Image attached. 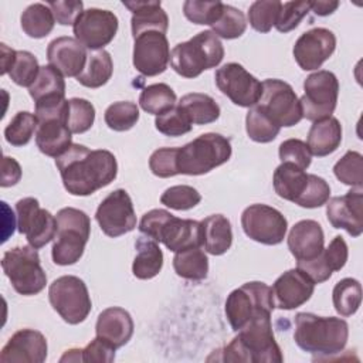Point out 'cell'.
<instances>
[{
	"label": "cell",
	"instance_id": "cell-1",
	"mask_svg": "<svg viewBox=\"0 0 363 363\" xmlns=\"http://www.w3.org/2000/svg\"><path fill=\"white\" fill-rule=\"evenodd\" d=\"M65 190L72 196H89L111 184L118 174L113 153L106 149H94L72 143L55 159Z\"/></svg>",
	"mask_w": 363,
	"mask_h": 363
},
{
	"label": "cell",
	"instance_id": "cell-2",
	"mask_svg": "<svg viewBox=\"0 0 363 363\" xmlns=\"http://www.w3.org/2000/svg\"><path fill=\"white\" fill-rule=\"evenodd\" d=\"M221 362L281 363L284 356L278 346L271 323V315H259L250 320L238 335L223 349L217 350Z\"/></svg>",
	"mask_w": 363,
	"mask_h": 363
},
{
	"label": "cell",
	"instance_id": "cell-3",
	"mask_svg": "<svg viewBox=\"0 0 363 363\" xmlns=\"http://www.w3.org/2000/svg\"><path fill=\"white\" fill-rule=\"evenodd\" d=\"M349 337V325L342 318L318 316L309 312L295 315L294 340L303 350L318 356L340 353Z\"/></svg>",
	"mask_w": 363,
	"mask_h": 363
},
{
	"label": "cell",
	"instance_id": "cell-4",
	"mask_svg": "<svg viewBox=\"0 0 363 363\" xmlns=\"http://www.w3.org/2000/svg\"><path fill=\"white\" fill-rule=\"evenodd\" d=\"M139 231L157 242H163L173 252L203 245L200 221L179 218L163 208L145 213L139 223Z\"/></svg>",
	"mask_w": 363,
	"mask_h": 363
},
{
	"label": "cell",
	"instance_id": "cell-5",
	"mask_svg": "<svg viewBox=\"0 0 363 363\" xmlns=\"http://www.w3.org/2000/svg\"><path fill=\"white\" fill-rule=\"evenodd\" d=\"M224 58V47L213 31H200L189 41L179 43L170 51L172 68L184 78H196L217 67Z\"/></svg>",
	"mask_w": 363,
	"mask_h": 363
},
{
	"label": "cell",
	"instance_id": "cell-6",
	"mask_svg": "<svg viewBox=\"0 0 363 363\" xmlns=\"http://www.w3.org/2000/svg\"><path fill=\"white\" fill-rule=\"evenodd\" d=\"M230 139L214 132L203 133L177 149L179 174L200 176L224 164L231 157Z\"/></svg>",
	"mask_w": 363,
	"mask_h": 363
},
{
	"label": "cell",
	"instance_id": "cell-7",
	"mask_svg": "<svg viewBox=\"0 0 363 363\" xmlns=\"http://www.w3.org/2000/svg\"><path fill=\"white\" fill-rule=\"evenodd\" d=\"M57 234L51 257L57 265H72L84 254L91 234V220L79 208L64 207L57 216Z\"/></svg>",
	"mask_w": 363,
	"mask_h": 363
},
{
	"label": "cell",
	"instance_id": "cell-8",
	"mask_svg": "<svg viewBox=\"0 0 363 363\" xmlns=\"http://www.w3.org/2000/svg\"><path fill=\"white\" fill-rule=\"evenodd\" d=\"M1 268L20 295H37L45 288V271L41 267L37 248L30 244L7 250L3 254Z\"/></svg>",
	"mask_w": 363,
	"mask_h": 363
},
{
	"label": "cell",
	"instance_id": "cell-9",
	"mask_svg": "<svg viewBox=\"0 0 363 363\" xmlns=\"http://www.w3.org/2000/svg\"><path fill=\"white\" fill-rule=\"evenodd\" d=\"M274 308L272 289L261 281L242 284L225 299V316L234 332L259 315H271Z\"/></svg>",
	"mask_w": 363,
	"mask_h": 363
},
{
	"label": "cell",
	"instance_id": "cell-10",
	"mask_svg": "<svg viewBox=\"0 0 363 363\" xmlns=\"http://www.w3.org/2000/svg\"><path fill=\"white\" fill-rule=\"evenodd\" d=\"M48 299L54 311L69 325L84 322L92 308L85 282L75 275H62L48 288Z\"/></svg>",
	"mask_w": 363,
	"mask_h": 363
},
{
	"label": "cell",
	"instance_id": "cell-11",
	"mask_svg": "<svg viewBox=\"0 0 363 363\" xmlns=\"http://www.w3.org/2000/svg\"><path fill=\"white\" fill-rule=\"evenodd\" d=\"M255 106L279 128H291L302 119L299 98L294 88L282 79H265L261 98Z\"/></svg>",
	"mask_w": 363,
	"mask_h": 363
},
{
	"label": "cell",
	"instance_id": "cell-12",
	"mask_svg": "<svg viewBox=\"0 0 363 363\" xmlns=\"http://www.w3.org/2000/svg\"><path fill=\"white\" fill-rule=\"evenodd\" d=\"M339 95V81L332 71L319 69L303 81V95L299 99L302 118L319 121L332 116Z\"/></svg>",
	"mask_w": 363,
	"mask_h": 363
},
{
	"label": "cell",
	"instance_id": "cell-13",
	"mask_svg": "<svg viewBox=\"0 0 363 363\" xmlns=\"http://www.w3.org/2000/svg\"><path fill=\"white\" fill-rule=\"evenodd\" d=\"M241 227L248 238L265 245H277L285 238L288 221L271 206L251 204L241 214Z\"/></svg>",
	"mask_w": 363,
	"mask_h": 363
},
{
	"label": "cell",
	"instance_id": "cell-14",
	"mask_svg": "<svg viewBox=\"0 0 363 363\" xmlns=\"http://www.w3.org/2000/svg\"><path fill=\"white\" fill-rule=\"evenodd\" d=\"M214 79L217 88L238 106L251 108L261 98L262 82L238 62H228L220 67L214 74Z\"/></svg>",
	"mask_w": 363,
	"mask_h": 363
},
{
	"label": "cell",
	"instance_id": "cell-15",
	"mask_svg": "<svg viewBox=\"0 0 363 363\" xmlns=\"http://www.w3.org/2000/svg\"><path fill=\"white\" fill-rule=\"evenodd\" d=\"M18 233L24 234L34 248L47 245L57 234V218L34 197H24L16 203Z\"/></svg>",
	"mask_w": 363,
	"mask_h": 363
},
{
	"label": "cell",
	"instance_id": "cell-16",
	"mask_svg": "<svg viewBox=\"0 0 363 363\" xmlns=\"http://www.w3.org/2000/svg\"><path fill=\"white\" fill-rule=\"evenodd\" d=\"M119 27L118 17L113 11L91 7L84 10L75 20L72 30L75 38L91 51L104 50L113 37Z\"/></svg>",
	"mask_w": 363,
	"mask_h": 363
},
{
	"label": "cell",
	"instance_id": "cell-17",
	"mask_svg": "<svg viewBox=\"0 0 363 363\" xmlns=\"http://www.w3.org/2000/svg\"><path fill=\"white\" fill-rule=\"evenodd\" d=\"M95 220L102 233L112 238L135 230L136 214L128 191L123 189L111 191L98 206Z\"/></svg>",
	"mask_w": 363,
	"mask_h": 363
},
{
	"label": "cell",
	"instance_id": "cell-18",
	"mask_svg": "<svg viewBox=\"0 0 363 363\" xmlns=\"http://www.w3.org/2000/svg\"><path fill=\"white\" fill-rule=\"evenodd\" d=\"M170 61V48L166 34L146 31L135 37L133 67L145 77H155L166 71Z\"/></svg>",
	"mask_w": 363,
	"mask_h": 363
},
{
	"label": "cell",
	"instance_id": "cell-19",
	"mask_svg": "<svg viewBox=\"0 0 363 363\" xmlns=\"http://www.w3.org/2000/svg\"><path fill=\"white\" fill-rule=\"evenodd\" d=\"M336 48L335 34L323 27H316L305 31L295 41L294 58L303 71H313L333 54Z\"/></svg>",
	"mask_w": 363,
	"mask_h": 363
},
{
	"label": "cell",
	"instance_id": "cell-20",
	"mask_svg": "<svg viewBox=\"0 0 363 363\" xmlns=\"http://www.w3.org/2000/svg\"><path fill=\"white\" fill-rule=\"evenodd\" d=\"M326 217L333 228H342L352 237L363 231V190L350 189L345 196H336L326 201Z\"/></svg>",
	"mask_w": 363,
	"mask_h": 363
},
{
	"label": "cell",
	"instance_id": "cell-21",
	"mask_svg": "<svg viewBox=\"0 0 363 363\" xmlns=\"http://www.w3.org/2000/svg\"><path fill=\"white\" fill-rule=\"evenodd\" d=\"M271 289L275 306L282 311H291L311 299L315 282L302 269L292 268L279 275Z\"/></svg>",
	"mask_w": 363,
	"mask_h": 363
},
{
	"label": "cell",
	"instance_id": "cell-22",
	"mask_svg": "<svg viewBox=\"0 0 363 363\" xmlns=\"http://www.w3.org/2000/svg\"><path fill=\"white\" fill-rule=\"evenodd\" d=\"M47 339L35 329H20L0 352V362H23V363H43L47 359Z\"/></svg>",
	"mask_w": 363,
	"mask_h": 363
},
{
	"label": "cell",
	"instance_id": "cell-23",
	"mask_svg": "<svg viewBox=\"0 0 363 363\" xmlns=\"http://www.w3.org/2000/svg\"><path fill=\"white\" fill-rule=\"evenodd\" d=\"M88 58L86 48L72 37L54 38L47 47L48 65L58 69L64 77H78Z\"/></svg>",
	"mask_w": 363,
	"mask_h": 363
},
{
	"label": "cell",
	"instance_id": "cell-24",
	"mask_svg": "<svg viewBox=\"0 0 363 363\" xmlns=\"http://www.w3.org/2000/svg\"><path fill=\"white\" fill-rule=\"evenodd\" d=\"M347 244L343 237L336 235L326 248L311 261H298L299 269H302L315 284L328 281L335 271H340L347 261Z\"/></svg>",
	"mask_w": 363,
	"mask_h": 363
},
{
	"label": "cell",
	"instance_id": "cell-25",
	"mask_svg": "<svg viewBox=\"0 0 363 363\" xmlns=\"http://www.w3.org/2000/svg\"><path fill=\"white\" fill-rule=\"evenodd\" d=\"M286 242L296 261H311L325 248L323 230L315 220H301L291 228Z\"/></svg>",
	"mask_w": 363,
	"mask_h": 363
},
{
	"label": "cell",
	"instance_id": "cell-26",
	"mask_svg": "<svg viewBox=\"0 0 363 363\" xmlns=\"http://www.w3.org/2000/svg\"><path fill=\"white\" fill-rule=\"evenodd\" d=\"M133 328V319L128 311L119 306H111L98 315L95 332L98 337L119 349L130 340Z\"/></svg>",
	"mask_w": 363,
	"mask_h": 363
},
{
	"label": "cell",
	"instance_id": "cell-27",
	"mask_svg": "<svg viewBox=\"0 0 363 363\" xmlns=\"http://www.w3.org/2000/svg\"><path fill=\"white\" fill-rule=\"evenodd\" d=\"M132 13L130 27L133 38L146 31H159L166 34L169 17L162 9L160 1H122Z\"/></svg>",
	"mask_w": 363,
	"mask_h": 363
},
{
	"label": "cell",
	"instance_id": "cell-28",
	"mask_svg": "<svg viewBox=\"0 0 363 363\" xmlns=\"http://www.w3.org/2000/svg\"><path fill=\"white\" fill-rule=\"evenodd\" d=\"M35 145L41 153L58 157L72 145V132L65 119L51 118L38 121L35 130Z\"/></svg>",
	"mask_w": 363,
	"mask_h": 363
},
{
	"label": "cell",
	"instance_id": "cell-29",
	"mask_svg": "<svg viewBox=\"0 0 363 363\" xmlns=\"http://www.w3.org/2000/svg\"><path fill=\"white\" fill-rule=\"evenodd\" d=\"M342 143V125L333 118L315 121L308 132V147L318 157L333 153Z\"/></svg>",
	"mask_w": 363,
	"mask_h": 363
},
{
	"label": "cell",
	"instance_id": "cell-30",
	"mask_svg": "<svg viewBox=\"0 0 363 363\" xmlns=\"http://www.w3.org/2000/svg\"><path fill=\"white\" fill-rule=\"evenodd\" d=\"M309 182V173H306L303 169L282 162L274 172L272 176V184L275 193L288 201L295 203L302 193L305 191Z\"/></svg>",
	"mask_w": 363,
	"mask_h": 363
},
{
	"label": "cell",
	"instance_id": "cell-31",
	"mask_svg": "<svg viewBox=\"0 0 363 363\" xmlns=\"http://www.w3.org/2000/svg\"><path fill=\"white\" fill-rule=\"evenodd\" d=\"M201 224L203 245L211 255L225 254L233 244V230L230 220L223 214H211Z\"/></svg>",
	"mask_w": 363,
	"mask_h": 363
},
{
	"label": "cell",
	"instance_id": "cell-32",
	"mask_svg": "<svg viewBox=\"0 0 363 363\" xmlns=\"http://www.w3.org/2000/svg\"><path fill=\"white\" fill-rule=\"evenodd\" d=\"M136 257L132 264V272L139 279H150L156 277L163 267V252L157 241L150 237L140 235L136 242Z\"/></svg>",
	"mask_w": 363,
	"mask_h": 363
},
{
	"label": "cell",
	"instance_id": "cell-33",
	"mask_svg": "<svg viewBox=\"0 0 363 363\" xmlns=\"http://www.w3.org/2000/svg\"><path fill=\"white\" fill-rule=\"evenodd\" d=\"M177 105L187 115L191 125L213 123L220 116L218 104L207 94L190 92L180 98Z\"/></svg>",
	"mask_w": 363,
	"mask_h": 363
},
{
	"label": "cell",
	"instance_id": "cell-34",
	"mask_svg": "<svg viewBox=\"0 0 363 363\" xmlns=\"http://www.w3.org/2000/svg\"><path fill=\"white\" fill-rule=\"evenodd\" d=\"M113 72L112 57L105 50H95L88 52L86 64L77 81L86 88H99L105 85Z\"/></svg>",
	"mask_w": 363,
	"mask_h": 363
},
{
	"label": "cell",
	"instance_id": "cell-35",
	"mask_svg": "<svg viewBox=\"0 0 363 363\" xmlns=\"http://www.w3.org/2000/svg\"><path fill=\"white\" fill-rule=\"evenodd\" d=\"M176 274L189 281H201L208 272V258L200 247L179 251L173 257Z\"/></svg>",
	"mask_w": 363,
	"mask_h": 363
},
{
	"label": "cell",
	"instance_id": "cell-36",
	"mask_svg": "<svg viewBox=\"0 0 363 363\" xmlns=\"http://www.w3.org/2000/svg\"><path fill=\"white\" fill-rule=\"evenodd\" d=\"M23 31L31 38H43L48 35L55 24L54 14L48 4H30L20 17Z\"/></svg>",
	"mask_w": 363,
	"mask_h": 363
},
{
	"label": "cell",
	"instance_id": "cell-37",
	"mask_svg": "<svg viewBox=\"0 0 363 363\" xmlns=\"http://www.w3.org/2000/svg\"><path fill=\"white\" fill-rule=\"evenodd\" d=\"M28 94L34 102L55 96H65V81L62 74L51 65L40 67V72L34 84L28 88Z\"/></svg>",
	"mask_w": 363,
	"mask_h": 363
},
{
	"label": "cell",
	"instance_id": "cell-38",
	"mask_svg": "<svg viewBox=\"0 0 363 363\" xmlns=\"http://www.w3.org/2000/svg\"><path fill=\"white\" fill-rule=\"evenodd\" d=\"M332 302L340 316H352L362 303V285L354 278L340 279L332 291Z\"/></svg>",
	"mask_w": 363,
	"mask_h": 363
},
{
	"label": "cell",
	"instance_id": "cell-39",
	"mask_svg": "<svg viewBox=\"0 0 363 363\" xmlns=\"http://www.w3.org/2000/svg\"><path fill=\"white\" fill-rule=\"evenodd\" d=\"M139 105L145 112L157 116L176 105V94L167 84H152L142 89Z\"/></svg>",
	"mask_w": 363,
	"mask_h": 363
},
{
	"label": "cell",
	"instance_id": "cell-40",
	"mask_svg": "<svg viewBox=\"0 0 363 363\" xmlns=\"http://www.w3.org/2000/svg\"><path fill=\"white\" fill-rule=\"evenodd\" d=\"M38 121L35 113L27 112V111H20L14 115V118L9 122V125L4 129V138L7 143L11 146L20 147L27 145L33 133L37 130Z\"/></svg>",
	"mask_w": 363,
	"mask_h": 363
},
{
	"label": "cell",
	"instance_id": "cell-41",
	"mask_svg": "<svg viewBox=\"0 0 363 363\" xmlns=\"http://www.w3.org/2000/svg\"><path fill=\"white\" fill-rule=\"evenodd\" d=\"M282 3L279 0H257L248 9L250 26L258 33H268L275 27Z\"/></svg>",
	"mask_w": 363,
	"mask_h": 363
},
{
	"label": "cell",
	"instance_id": "cell-42",
	"mask_svg": "<svg viewBox=\"0 0 363 363\" xmlns=\"http://www.w3.org/2000/svg\"><path fill=\"white\" fill-rule=\"evenodd\" d=\"M245 129L247 135L251 140L258 143L272 142L278 133L279 126L275 125L262 111H259L255 105L250 108L245 116Z\"/></svg>",
	"mask_w": 363,
	"mask_h": 363
},
{
	"label": "cell",
	"instance_id": "cell-43",
	"mask_svg": "<svg viewBox=\"0 0 363 363\" xmlns=\"http://www.w3.org/2000/svg\"><path fill=\"white\" fill-rule=\"evenodd\" d=\"M104 119L109 129L125 132L132 129L139 121V108L135 102L119 101L106 108Z\"/></svg>",
	"mask_w": 363,
	"mask_h": 363
},
{
	"label": "cell",
	"instance_id": "cell-44",
	"mask_svg": "<svg viewBox=\"0 0 363 363\" xmlns=\"http://www.w3.org/2000/svg\"><path fill=\"white\" fill-rule=\"evenodd\" d=\"M247 30V20L241 10L224 4L220 18L211 26V31L221 38L234 40L241 37Z\"/></svg>",
	"mask_w": 363,
	"mask_h": 363
},
{
	"label": "cell",
	"instance_id": "cell-45",
	"mask_svg": "<svg viewBox=\"0 0 363 363\" xmlns=\"http://www.w3.org/2000/svg\"><path fill=\"white\" fill-rule=\"evenodd\" d=\"M223 6L220 0H187L183 3V13L194 24L213 26L220 18Z\"/></svg>",
	"mask_w": 363,
	"mask_h": 363
},
{
	"label": "cell",
	"instance_id": "cell-46",
	"mask_svg": "<svg viewBox=\"0 0 363 363\" xmlns=\"http://www.w3.org/2000/svg\"><path fill=\"white\" fill-rule=\"evenodd\" d=\"M333 173L339 182L352 187L363 184V156L356 150H347L333 166Z\"/></svg>",
	"mask_w": 363,
	"mask_h": 363
},
{
	"label": "cell",
	"instance_id": "cell-47",
	"mask_svg": "<svg viewBox=\"0 0 363 363\" xmlns=\"http://www.w3.org/2000/svg\"><path fill=\"white\" fill-rule=\"evenodd\" d=\"M95 121V106L84 98L68 99L67 126L72 133H84L91 129Z\"/></svg>",
	"mask_w": 363,
	"mask_h": 363
},
{
	"label": "cell",
	"instance_id": "cell-48",
	"mask_svg": "<svg viewBox=\"0 0 363 363\" xmlns=\"http://www.w3.org/2000/svg\"><path fill=\"white\" fill-rule=\"evenodd\" d=\"M40 72V65L30 51H17L9 75L18 86H31Z\"/></svg>",
	"mask_w": 363,
	"mask_h": 363
},
{
	"label": "cell",
	"instance_id": "cell-49",
	"mask_svg": "<svg viewBox=\"0 0 363 363\" xmlns=\"http://www.w3.org/2000/svg\"><path fill=\"white\" fill-rule=\"evenodd\" d=\"M201 201V194L191 186L177 184L166 189L160 196V203L173 210H190Z\"/></svg>",
	"mask_w": 363,
	"mask_h": 363
},
{
	"label": "cell",
	"instance_id": "cell-50",
	"mask_svg": "<svg viewBox=\"0 0 363 363\" xmlns=\"http://www.w3.org/2000/svg\"><path fill=\"white\" fill-rule=\"evenodd\" d=\"M156 129L166 136H182L191 130V122L179 105H174L167 112L157 115L155 119Z\"/></svg>",
	"mask_w": 363,
	"mask_h": 363
},
{
	"label": "cell",
	"instance_id": "cell-51",
	"mask_svg": "<svg viewBox=\"0 0 363 363\" xmlns=\"http://www.w3.org/2000/svg\"><path fill=\"white\" fill-rule=\"evenodd\" d=\"M330 196V186L328 182L316 174L309 173V182L302 193V196L295 201V204L305 207V208H316L329 200Z\"/></svg>",
	"mask_w": 363,
	"mask_h": 363
},
{
	"label": "cell",
	"instance_id": "cell-52",
	"mask_svg": "<svg viewBox=\"0 0 363 363\" xmlns=\"http://www.w3.org/2000/svg\"><path fill=\"white\" fill-rule=\"evenodd\" d=\"M177 149L179 147H159L149 157L150 172L162 179L179 174L177 170Z\"/></svg>",
	"mask_w": 363,
	"mask_h": 363
},
{
	"label": "cell",
	"instance_id": "cell-53",
	"mask_svg": "<svg viewBox=\"0 0 363 363\" xmlns=\"http://www.w3.org/2000/svg\"><path fill=\"white\" fill-rule=\"evenodd\" d=\"M311 11V1H286L282 3L275 28L279 33H289L296 28L301 20Z\"/></svg>",
	"mask_w": 363,
	"mask_h": 363
},
{
	"label": "cell",
	"instance_id": "cell-54",
	"mask_svg": "<svg viewBox=\"0 0 363 363\" xmlns=\"http://www.w3.org/2000/svg\"><path fill=\"white\" fill-rule=\"evenodd\" d=\"M278 155L281 162L292 163L301 169H308L312 162V153L308 145L301 139H286L279 145Z\"/></svg>",
	"mask_w": 363,
	"mask_h": 363
},
{
	"label": "cell",
	"instance_id": "cell-55",
	"mask_svg": "<svg viewBox=\"0 0 363 363\" xmlns=\"http://www.w3.org/2000/svg\"><path fill=\"white\" fill-rule=\"evenodd\" d=\"M54 18L61 26H74L78 16L84 11V3L79 0H57L50 1Z\"/></svg>",
	"mask_w": 363,
	"mask_h": 363
},
{
	"label": "cell",
	"instance_id": "cell-56",
	"mask_svg": "<svg viewBox=\"0 0 363 363\" xmlns=\"http://www.w3.org/2000/svg\"><path fill=\"white\" fill-rule=\"evenodd\" d=\"M115 347L111 346L108 342H105L101 337L92 339L84 349H82V362L86 363H109L115 359Z\"/></svg>",
	"mask_w": 363,
	"mask_h": 363
},
{
	"label": "cell",
	"instance_id": "cell-57",
	"mask_svg": "<svg viewBox=\"0 0 363 363\" xmlns=\"http://www.w3.org/2000/svg\"><path fill=\"white\" fill-rule=\"evenodd\" d=\"M21 179V167L18 162L10 156H4L1 162V187H10L20 182Z\"/></svg>",
	"mask_w": 363,
	"mask_h": 363
},
{
	"label": "cell",
	"instance_id": "cell-58",
	"mask_svg": "<svg viewBox=\"0 0 363 363\" xmlns=\"http://www.w3.org/2000/svg\"><path fill=\"white\" fill-rule=\"evenodd\" d=\"M339 7V1L335 0H319V1H311V10L320 17L329 16Z\"/></svg>",
	"mask_w": 363,
	"mask_h": 363
},
{
	"label": "cell",
	"instance_id": "cell-59",
	"mask_svg": "<svg viewBox=\"0 0 363 363\" xmlns=\"http://www.w3.org/2000/svg\"><path fill=\"white\" fill-rule=\"evenodd\" d=\"M16 52L17 51L9 48L6 44H1V75L9 74L11 65H13Z\"/></svg>",
	"mask_w": 363,
	"mask_h": 363
},
{
	"label": "cell",
	"instance_id": "cell-60",
	"mask_svg": "<svg viewBox=\"0 0 363 363\" xmlns=\"http://www.w3.org/2000/svg\"><path fill=\"white\" fill-rule=\"evenodd\" d=\"M61 363L64 362H82V349H69L60 359Z\"/></svg>",
	"mask_w": 363,
	"mask_h": 363
}]
</instances>
